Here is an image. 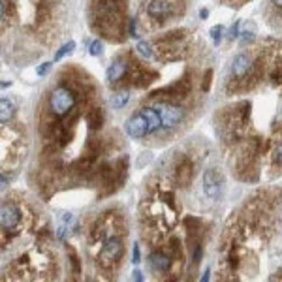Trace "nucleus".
Instances as JSON below:
<instances>
[{
    "mask_svg": "<svg viewBox=\"0 0 282 282\" xmlns=\"http://www.w3.org/2000/svg\"><path fill=\"white\" fill-rule=\"evenodd\" d=\"M192 173H194V170H192V162L184 158L183 162L177 166V170H175V181H177L181 186H186V184L190 183Z\"/></svg>",
    "mask_w": 282,
    "mask_h": 282,
    "instance_id": "obj_10",
    "label": "nucleus"
},
{
    "mask_svg": "<svg viewBox=\"0 0 282 282\" xmlns=\"http://www.w3.org/2000/svg\"><path fill=\"white\" fill-rule=\"evenodd\" d=\"M149 264L153 267L156 273H166L170 271L172 267V258L166 256V254H162V252H153L151 256H149Z\"/></svg>",
    "mask_w": 282,
    "mask_h": 282,
    "instance_id": "obj_8",
    "label": "nucleus"
},
{
    "mask_svg": "<svg viewBox=\"0 0 282 282\" xmlns=\"http://www.w3.org/2000/svg\"><path fill=\"white\" fill-rule=\"evenodd\" d=\"M222 184H224V179H222V175L216 170H207V172L203 173V192L207 194V198L218 200Z\"/></svg>",
    "mask_w": 282,
    "mask_h": 282,
    "instance_id": "obj_4",
    "label": "nucleus"
},
{
    "mask_svg": "<svg viewBox=\"0 0 282 282\" xmlns=\"http://www.w3.org/2000/svg\"><path fill=\"white\" fill-rule=\"evenodd\" d=\"M137 53H139L143 59H151V57H153L151 45H149L147 42H137Z\"/></svg>",
    "mask_w": 282,
    "mask_h": 282,
    "instance_id": "obj_18",
    "label": "nucleus"
},
{
    "mask_svg": "<svg viewBox=\"0 0 282 282\" xmlns=\"http://www.w3.org/2000/svg\"><path fill=\"white\" fill-rule=\"evenodd\" d=\"M222 32H224V26L222 25L211 29V38H213V43H215V45H218V42L222 40Z\"/></svg>",
    "mask_w": 282,
    "mask_h": 282,
    "instance_id": "obj_20",
    "label": "nucleus"
},
{
    "mask_svg": "<svg viewBox=\"0 0 282 282\" xmlns=\"http://www.w3.org/2000/svg\"><path fill=\"white\" fill-rule=\"evenodd\" d=\"M102 51H104V43L100 42V40H94V42L91 43V55L98 57V55H102Z\"/></svg>",
    "mask_w": 282,
    "mask_h": 282,
    "instance_id": "obj_21",
    "label": "nucleus"
},
{
    "mask_svg": "<svg viewBox=\"0 0 282 282\" xmlns=\"http://www.w3.org/2000/svg\"><path fill=\"white\" fill-rule=\"evenodd\" d=\"M132 256H134V264H139V245H134V252H132Z\"/></svg>",
    "mask_w": 282,
    "mask_h": 282,
    "instance_id": "obj_27",
    "label": "nucleus"
},
{
    "mask_svg": "<svg viewBox=\"0 0 282 282\" xmlns=\"http://www.w3.org/2000/svg\"><path fill=\"white\" fill-rule=\"evenodd\" d=\"M173 0H153L147 8V13L153 19H164L173 13Z\"/></svg>",
    "mask_w": 282,
    "mask_h": 282,
    "instance_id": "obj_7",
    "label": "nucleus"
},
{
    "mask_svg": "<svg viewBox=\"0 0 282 282\" xmlns=\"http://www.w3.org/2000/svg\"><path fill=\"white\" fill-rule=\"evenodd\" d=\"M74 47H75V43H74V42L64 43V45L61 47V51H59V53L55 55V61H61V59H62L64 55H68V53H72V51H74Z\"/></svg>",
    "mask_w": 282,
    "mask_h": 282,
    "instance_id": "obj_19",
    "label": "nucleus"
},
{
    "mask_svg": "<svg viewBox=\"0 0 282 282\" xmlns=\"http://www.w3.org/2000/svg\"><path fill=\"white\" fill-rule=\"evenodd\" d=\"M0 222H2V228H4V230H13V228H17L19 222H21V211H19L15 205H12V203L2 205Z\"/></svg>",
    "mask_w": 282,
    "mask_h": 282,
    "instance_id": "obj_6",
    "label": "nucleus"
},
{
    "mask_svg": "<svg viewBox=\"0 0 282 282\" xmlns=\"http://www.w3.org/2000/svg\"><path fill=\"white\" fill-rule=\"evenodd\" d=\"M70 260H72V265H74V271L75 273H79L81 271V267H79V258L75 256V252L70 248Z\"/></svg>",
    "mask_w": 282,
    "mask_h": 282,
    "instance_id": "obj_23",
    "label": "nucleus"
},
{
    "mask_svg": "<svg viewBox=\"0 0 282 282\" xmlns=\"http://www.w3.org/2000/svg\"><path fill=\"white\" fill-rule=\"evenodd\" d=\"M239 36V23H235V26L232 29V38H237Z\"/></svg>",
    "mask_w": 282,
    "mask_h": 282,
    "instance_id": "obj_30",
    "label": "nucleus"
},
{
    "mask_svg": "<svg viewBox=\"0 0 282 282\" xmlns=\"http://www.w3.org/2000/svg\"><path fill=\"white\" fill-rule=\"evenodd\" d=\"M13 115V104L8 98H2L0 102V123L6 124Z\"/></svg>",
    "mask_w": 282,
    "mask_h": 282,
    "instance_id": "obj_15",
    "label": "nucleus"
},
{
    "mask_svg": "<svg viewBox=\"0 0 282 282\" xmlns=\"http://www.w3.org/2000/svg\"><path fill=\"white\" fill-rule=\"evenodd\" d=\"M273 2H275V4H276L278 8H282V0H273Z\"/></svg>",
    "mask_w": 282,
    "mask_h": 282,
    "instance_id": "obj_35",
    "label": "nucleus"
},
{
    "mask_svg": "<svg viewBox=\"0 0 282 282\" xmlns=\"http://www.w3.org/2000/svg\"><path fill=\"white\" fill-rule=\"evenodd\" d=\"M273 81H275V83H280V81H282V74H280V72H275V74H273Z\"/></svg>",
    "mask_w": 282,
    "mask_h": 282,
    "instance_id": "obj_32",
    "label": "nucleus"
},
{
    "mask_svg": "<svg viewBox=\"0 0 282 282\" xmlns=\"http://www.w3.org/2000/svg\"><path fill=\"white\" fill-rule=\"evenodd\" d=\"M102 123H104V113L102 109H91L89 115H87V124L91 130H100L102 128Z\"/></svg>",
    "mask_w": 282,
    "mask_h": 282,
    "instance_id": "obj_14",
    "label": "nucleus"
},
{
    "mask_svg": "<svg viewBox=\"0 0 282 282\" xmlns=\"http://www.w3.org/2000/svg\"><path fill=\"white\" fill-rule=\"evenodd\" d=\"M126 134L130 135V137H134V139H137V137H143V135L151 134V126H149V121L145 119V115L143 113H135L130 121H126Z\"/></svg>",
    "mask_w": 282,
    "mask_h": 282,
    "instance_id": "obj_5",
    "label": "nucleus"
},
{
    "mask_svg": "<svg viewBox=\"0 0 282 282\" xmlns=\"http://www.w3.org/2000/svg\"><path fill=\"white\" fill-rule=\"evenodd\" d=\"M241 34H243V36H241V38H243V42H246V40H252V38H254V36H252V32H248V31L241 32Z\"/></svg>",
    "mask_w": 282,
    "mask_h": 282,
    "instance_id": "obj_31",
    "label": "nucleus"
},
{
    "mask_svg": "<svg viewBox=\"0 0 282 282\" xmlns=\"http://www.w3.org/2000/svg\"><path fill=\"white\" fill-rule=\"evenodd\" d=\"M141 113L145 115V119L149 121V126H151V134L153 132H158V128H162V119H160V113L156 111V107H143Z\"/></svg>",
    "mask_w": 282,
    "mask_h": 282,
    "instance_id": "obj_12",
    "label": "nucleus"
},
{
    "mask_svg": "<svg viewBox=\"0 0 282 282\" xmlns=\"http://www.w3.org/2000/svg\"><path fill=\"white\" fill-rule=\"evenodd\" d=\"M49 68H51V62H45V64H42V66H40V68L36 70L38 75H45L47 72H49Z\"/></svg>",
    "mask_w": 282,
    "mask_h": 282,
    "instance_id": "obj_25",
    "label": "nucleus"
},
{
    "mask_svg": "<svg viewBox=\"0 0 282 282\" xmlns=\"http://www.w3.org/2000/svg\"><path fill=\"white\" fill-rule=\"evenodd\" d=\"M156 111L160 113V119H162V128L164 130H172L175 126L183 123L184 119V113L181 107L173 104H167V102H160L156 105Z\"/></svg>",
    "mask_w": 282,
    "mask_h": 282,
    "instance_id": "obj_2",
    "label": "nucleus"
},
{
    "mask_svg": "<svg viewBox=\"0 0 282 282\" xmlns=\"http://www.w3.org/2000/svg\"><path fill=\"white\" fill-rule=\"evenodd\" d=\"M124 246L121 243V239L117 237H109L105 241V245L102 246V252H100V264L102 267H111L113 264H117L121 258H123Z\"/></svg>",
    "mask_w": 282,
    "mask_h": 282,
    "instance_id": "obj_3",
    "label": "nucleus"
},
{
    "mask_svg": "<svg viewBox=\"0 0 282 282\" xmlns=\"http://www.w3.org/2000/svg\"><path fill=\"white\" fill-rule=\"evenodd\" d=\"M252 68V61L248 55H237L233 59V74L237 77H245Z\"/></svg>",
    "mask_w": 282,
    "mask_h": 282,
    "instance_id": "obj_11",
    "label": "nucleus"
},
{
    "mask_svg": "<svg viewBox=\"0 0 282 282\" xmlns=\"http://www.w3.org/2000/svg\"><path fill=\"white\" fill-rule=\"evenodd\" d=\"M126 72H128V62L119 59V61H115L107 68V81L109 83H117L119 79H123Z\"/></svg>",
    "mask_w": 282,
    "mask_h": 282,
    "instance_id": "obj_9",
    "label": "nucleus"
},
{
    "mask_svg": "<svg viewBox=\"0 0 282 282\" xmlns=\"http://www.w3.org/2000/svg\"><path fill=\"white\" fill-rule=\"evenodd\" d=\"M207 15H209L207 10H202V12H200V17H202V19H205V17H207Z\"/></svg>",
    "mask_w": 282,
    "mask_h": 282,
    "instance_id": "obj_34",
    "label": "nucleus"
},
{
    "mask_svg": "<svg viewBox=\"0 0 282 282\" xmlns=\"http://www.w3.org/2000/svg\"><path fill=\"white\" fill-rule=\"evenodd\" d=\"M74 104H75L74 92L66 89V87H59L57 91H53L49 98V107L55 115H64L68 111H72Z\"/></svg>",
    "mask_w": 282,
    "mask_h": 282,
    "instance_id": "obj_1",
    "label": "nucleus"
},
{
    "mask_svg": "<svg viewBox=\"0 0 282 282\" xmlns=\"http://www.w3.org/2000/svg\"><path fill=\"white\" fill-rule=\"evenodd\" d=\"M45 17H47V10L40 8V12H38V19H40V21H45Z\"/></svg>",
    "mask_w": 282,
    "mask_h": 282,
    "instance_id": "obj_29",
    "label": "nucleus"
},
{
    "mask_svg": "<svg viewBox=\"0 0 282 282\" xmlns=\"http://www.w3.org/2000/svg\"><path fill=\"white\" fill-rule=\"evenodd\" d=\"M184 224H186V232H188L190 237H196L198 232L202 230V222H200V218H194V216H188V218L184 220Z\"/></svg>",
    "mask_w": 282,
    "mask_h": 282,
    "instance_id": "obj_16",
    "label": "nucleus"
},
{
    "mask_svg": "<svg viewBox=\"0 0 282 282\" xmlns=\"http://www.w3.org/2000/svg\"><path fill=\"white\" fill-rule=\"evenodd\" d=\"M275 160L282 166V141L276 145V149H275Z\"/></svg>",
    "mask_w": 282,
    "mask_h": 282,
    "instance_id": "obj_24",
    "label": "nucleus"
},
{
    "mask_svg": "<svg viewBox=\"0 0 282 282\" xmlns=\"http://www.w3.org/2000/svg\"><path fill=\"white\" fill-rule=\"evenodd\" d=\"M134 280H143V275H141V271H134Z\"/></svg>",
    "mask_w": 282,
    "mask_h": 282,
    "instance_id": "obj_33",
    "label": "nucleus"
},
{
    "mask_svg": "<svg viewBox=\"0 0 282 282\" xmlns=\"http://www.w3.org/2000/svg\"><path fill=\"white\" fill-rule=\"evenodd\" d=\"M170 92H172V96H175V98L186 96L190 92V77H183L181 81H177L175 85L170 87Z\"/></svg>",
    "mask_w": 282,
    "mask_h": 282,
    "instance_id": "obj_13",
    "label": "nucleus"
},
{
    "mask_svg": "<svg viewBox=\"0 0 282 282\" xmlns=\"http://www.w3.org/2000/svg\"><path fill=\"white\" fill-rule=\"evenodd\" d=\"M211 77H213V70H207V72H205V79H203V83H202V89L205 92H207L209 87H211Z\"/></svg>",
    "mask_w": 282,
    "mask_h": 282,
    "instance_id": "obj_22",
    "label": "nucleus"
},
{
    "mask_svg": "<svg viewBox=\"0 0 282 282\" xmlns=\"http://www.w3.org/2000/svg\"><path fill=\"white\" fill-rule=\"evenodd\" d=\"M128 100H130L128 92H119V94L113 96L111 102H113V107H115V109H121V107H124V105L128 104Z\"/></svg>",
    "mask_w": 282,
    "mask_h": 282,
    "instance_id": "obj_17",
    "label": "nucleus"
},
{
    "mask_svg": "<svg viewBox=\"0 0 282 282\" xmlns=\"http://www.w3.org/2000/svg\"><path fill=\"white\" fill-rule=\"evenodd\" d=\"M130 36L135 38L137 34H135V21L134 19H130Z\"/></svg>",
    "mask_w": 282,
    "mask_h": 282,
    "instance_id": "obj_28",
    "label": "nucleus"
},
{
    "mask_svg": "<svg viewBox=\"0 0 282 282\" xmlns=\"http://www.w3.org/2000/svg\"><path fill=\"white\" fill-rule=\"evenodd\" d=\"M200 258H202V245H196V250H194V256H192L194 264H198V262H200Z\"/></svg>",
    "mask_w": 282,
    "mask_h": 282,
    "instance_id": "obj_26",
    "label": "nucleus"
}]
</instances>
